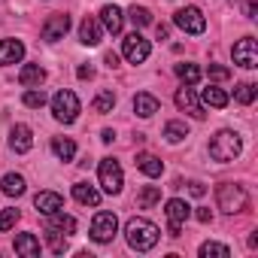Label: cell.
<instances>
[{
	"label": "cell",
	"instance_id": "6da1fadb",
	"mask_svg": "<svg viewBox=\"0 0 258 258\" xmlns=\"http://www.w3.org/2000/svg\"><path fill=\"white\" fill-rule=\"evenodd\" d=\"M124 237H127V246H131V249L149 252V249L158 243L161 231H158V225H152L149 219L134 216V219H127V225H124Z\"/></svg>",
	"mask_w": 258,
	"mask_h": 258
},
{
	"label": "cell",
	"instance_id": "7a4b0ae2",
	"mask_svg": "<svg viewBox=\"0 0 258 258\" xmlns=\"http://www.w3.org/2000/svg\"><path fill=\"white\" fill-rule=\"evenodd\" d=\"M240 152H243V140H240L237 131H228V127H225V131H219V134L210 140V158L219 161V164L234 161Z\"/></svg>",
	"mask_w": 258,
	"mask_h": 258
},
{
	"label": "cell",
	"instance_id": "3957f363",
	"mask_svg": "<svg viewBox=\"0 0 258 258\" xmlns=\"http://www.w3.org/2000/svg\"><path fill=\"white\" fill-rule=\"evenodd\" d=\"M216 201H219V210L222 213H243L246 210V204H249V195H246V188L243 185H237V182H222L219 188H216Z\"/></svg>",
	"mask_w": 258,
	"mask_h": 258
},
{
	"label": "cell",
	"instance_id": "277c9868",
	"mask_svg": "<svg viewBox=\"0 0 258 258\" xmlns=\"http://www.w3.org/2000/svg\"><path fill=\"white\" fill-rule=\"evenodd\" d=\"M52 115L61 121V124H73L79 118V97L70 91V88H61L55 97H52Z\"/></svg>",
	"mask_w": 258,
	"mask_h": 258
},
{
	"label": "cell",
	"instance_id": "5b68a950",
	"mask_svg": "<svg viewBox=\"0 0 258 258\" xmlns=\"http://www.w3.org/2000/svg\"><path fill=\"white\" fill-rule=\"evenodd\" d=\"M97 179H100V188L106 195H118L121 185H124V173H121V164L115 158H100V167H97Z\"/></svg>",
	"mask_w": 258,
	"mask_h": 258
},
{
	"label": "cell",
	"instance_id": "8992f818",
	"mask_svg": "<svg viewBox=\"0 0 258 258\" xmlns=\"http://www.w3.org/2000/svg\"><path fill=\"white\" fill-rule=\"evenodd\" d=\"M173 25H176L179 31L191 34V37H198V34H204V31H207V19H204V13H201L198 7L176 10V13H173Z\"/></svg>",
	"mask_w": 258,
	"mask_h": 258
},
{
	"label": "cell",
	"instance_id": "52a82bcc",
	"mask_svg": "<svg viewBox=\"0 0 258 258\" xmlns=\"http://www.w3.org/2000/svg\"><path fill=\"white\" fill-rule=\"evenodd\" d=\"M115 231H118L115 213H106V210L94 213V219H91V240L94 243H109L115 237Z\"/></svg>",
	"mask_w": 258,
	"mask_h": 258
},
{
	"label": "cell",
	"instance_id": "ba28073f",
	"mask_svg": "<svg viewBox=\"0 0 258 258\" xmlns=\"http://www.w3.org/2000/svg\"><path fill=\"white\" fill-rule=\"evenodd\" d=\"M121 52H124V58L131 61V64H143V61L149 58L152 46H149V40H146L140 31H134V34H127V37H124V43H121Z\"/></svg>",
	"mask_w": 258,
	"mask_h": 258
},
{
	"label": "cell",
	"instance_id": "9c48e42d",
	"mask_svg": "<svg viewBox=\"0 0 258 258\" xmlns=\"http://www.w3.org/2000/svg\"><path fill=\"white\" fill-rule=\"evenodd\" d=\"M231 55H234V64H240L246 70H255L258 67V43H255V37H243L231 49Z\"/></svg>",
	"mask_w": 258,
	"mask_h": 258
},
{
	"label": "cell",
	"instance_id": "30bf717a",
	"mask_svg": "<svg viewBox=\"0 0 258 258\" xmlns=\"http://www.w3.org/2000/svg\"><path fill=\"white\" fill-rule=\"evenodd\" d=\"M164 213H167V222H170L167 234H170V237H179V231H182V222L191 216V207H188L185 201H179V198H170Z\"/></svg>",
	"mask_w": 258,
	"mask_h": 258
},
{
	"label": "cell",
	"instance_id": "8fae6325",
	"mask_svg": "<svg viewBox=\"0 0 258 258\" xmlns=\"http://www.w3.org/2000/svg\"><path fill=\"white\" fill-rule=\"evenodd\" d=\"M176 106H179L182 112H188L191 118H198V121H204V118H207V112H204V106H201L198 94L191 91V85H182V88L176 91Z\"/></svg>",
	"mask_w": 258,
	"mask_h": 258
},
{
	"label": "cell",
	"instance_id": "7c38bea8",
	"mask_svg": "<svg viewBox=\"0 0 258 258\" xmlns=\"http://www.w3.org/2000/svg\"><path fill=\"white\" fill-rule=\"evenodd\" d=\"M67 31H70V16H64V13L49 16L46 25H43V40L46 43H58V40H64Z\"/></svg>",
	"mask_w": 258,
	"mask_h": 258
},
{
	"label": "cell",
	"instance_id": "4fadbf2b",
	"mask_svg": "<svg viewBox=\"0 0 258 258\" xmlns=\"http://www.w3.org/2000/svg\"><path fill=\"white\" fill-rule=\"evenodd\" d=\"M100 40H103V25H100V19L85 16L82 25H79V43H82V46H97Z\"/></svg>",
	"mask_w": 258,
	"mask_h": 258
},
{
	"label": "cell",
	"instance_id": "5bb4252c",
	"mask_svg": "<svg viewBox=\"0 0 258 258\" xmlns=\"http://www.w3.org/2000/svg\"><path fill=\"white\" fill-rule=\"evenodd\" d=\"M31 146H34L31 127H28V124H16L13 131H10V149L19 152V155H25V152H31Z\"/></svg>",
	"mask_w": 258,
	"mask_h": 258
},
{
	"label": "cell",
	"instance_id": "9a60e30c",
	"mask_svg": "<svg viewBox=\"0 0 258 258\" xmlns=\"http://www.w3.org/2000/svg\"><path fill=\"white\" fill-rule=\"evenodd\" d=\"M22 58H25V46H22V40H0V67L19 64Z\"/></svg>",
	"mask_w": 258,
	"mask_h": 258
},
{
	"label": "cell",
	"instance_id": "2e32d148",
	"mask_svg": "<svg viewBox=\"0 0 258 258\" xmlns=\"http://www.w3.org/2000/svg\"><path fill=\"white\" fill-rule=\"evenodd\" d=\"M100 25H103V31H109V34H121V25H124L121 10H118L115 4H106V7L100 10Z\"/></svg>",
	"mask_w": 258,
	"mask_h": 258
},
{
	"label": "cell",
	"instance_id": "e0dca14e",
	"mask_svg": "<svg viewBox=\"0 0 258 258\" xmlns=\"http://www.w3.org/2000/svg\"><path fill=\"white\" fill-rule=\"evenodd\" d=\"M34 207H37L43 216H52V213L64 210V198H61L58 191H40V195L34 198Z\"/></svg>",
	"mask_w": 258,
	"mask_h": 258
},
{
	"label": "cell",
	"instance_id": "ac0fdd59",
	"mask_svg": "<svg viewBox=\"0 0 258 258\" xmlns=\"http://www.w3.org/2000/svg\"><path fill=\"white\" fill-rule=\"evenodd\" d=\"M158 109H161V103H158V97H152L149 91L134 94V112H137L140 118H152Z\"/></svg>",
	"mask_w": 258,
	"mask_h": 258
},
{
	"label": "cell",
	"instance_id": "d6986e66",
	"mask_svg": "<svg viewBox=\"0 0 258 258\" xmlns=\"http://www.w3.org/2000/svg\"><path fill=\"white\" fill-rule=\"evenodd\" d=\"M19 82H22L25 88H40V85L46 82V70H43L40 64H25V67L19 70Z\"/></svg>",
	"mask_w": 258,
	"mask_h": 258
},
{
	"label": "cell",
	"instance_id": "ffe728a7",
	"mask_svg": "<svg viewBox=\"0 0 258 258\" xmlns=\"http://www.w3.org/2000/svg\"><path fill=\"white\" fill-rule=\"evenodd\" d=\"M137 170H143L146 176H161L164 173V161L158 158V155H152V152H140L137 155Z\"/></svg>",
	"mask_w": 258,
	"mask_h": 258
},
{
	"label": "cell",
	"instance_id": "44dd1931",
	"mask_svg": "<svg viewBox=\"0 0 258 258\" xmlns=\"http://www.w3.org/2000/svg\"><path fill=\"white\" fill-rule=\"evenodd\" d=\"M73 198H76L82 207H97V204H100V191H97L94 185H88V182H76V185H73Z\"/></svg>",
	"mask_w": 258,
	"mask_h": 258
},
{
	"label": "cell",
	"instance_id": "7402d4cb",
	"mask_svg": "<svg viewBox=\"0 0 258 258\" xmlns=\"http://www.w3.org/2000/svg\"><path fill=\"white\" fill-rule=\"evenodd\" d=\"M49 231H58V234H76V219L58 210V213L49 216Z\"/></svg>",
	"mask_w": 258,
	"mask_h": 258
},
{
	"label": "cell",
	"instance_id": "603a6c76",
	"mask_svg": "<svg viewBox=\"0 0 258 258\" xmlns=\"http://www.w3.org/2000/svg\"><path fill=\"white\" fill-rule=\"evenodd\" d=\"M16 252L25 255V258H37L40 255V240L34 234H19L16 237Z\"/></svg>",
	"mask_w": 258,
	"mask_h": 258
},
{
	"label": "cell",
	"instance_id": "cb8c5ba5",
	"mask_svg": "<svg viewBox=\"0 0 258 258\" xmlns=\"http://www.w3.org/2000/svg\"><path fill=\"white\" fill-rule=\"evenodd\" d=\"M201 97H204V103L207 106H216V109H222V106H228V91H222L219 85H207L204 91H201Z\"/></svg>",
	"mask_w": 258,
	"mask_h": 258
},
{
	"label": "cell",
	"instance_id": "d4e9b609",
	"mask_svg": "<svg viewBox=\"0 0 258 258\" xmlns=\"http://www.w3.org/2000/svg\"><path fill=\"white\" fill-rule=\"evenodd\" d=\"M52 152H55L58 161H73V155H76V143H73L70 137H55V140H52Z\"/></svg>",
	"mask_w": 258,
	"mask_h": 258
},
{
	"label": "cell",
	"instance_id": "484cf974",
	"mask_svg": "<svg viewBox=\"0 0 258 258\" xmlns=\"http://www.w3.org/2000/svg\"><path fill=\"white\" fill-rule=\"evenodd\" d=\"M158 201H161V188L158 185H143L140 195H137V207L140 210H152Z\"/></svg>",
	"mask_w": 258,
	"mask_h": 258
},
{
	"label": "cell",
	"instance_id": "4316f807",
	"mask_svg": "<svg viewBox=\"0 0 258 258\" xmlns=\"http://www.w3.org/2000/svg\"><path fill=\"white\" fill-rule=\"evenodd\" d=\"M188 137V124L185 121H167L164 124V140L167 143H182Z\"/></svg>",
	"mask_w": 258,
	"mask_h": 258
},
{
	"label": "cell",
	"instance_id": "83f0119b",
	"mask_svg": "<svg viewBox=\"0 0 258 258\" xmlns=\"http://www.w3.org/2000/svg\"><path fill=\"white\" fill-rule=\"evenodd\" d=\"M4 195L22 198V195H25V176H22V173H7V176H4Z\"/></svg>",
	"mask_w": 258,
	"mask_h": 258
},
{
	"label": "cell",
	"instance_id": "f1b7e54d",
	"mask_svg": "<svg viewBox=\"0 0 258 258\" xmlns=\"http://www.w3.org/2000/svg\"><path fill=\"white\" fill-rule=\"evenodd\" d=\"M176 76H179L185 85H198V82H201V67H198V64H176Z\"/></svg>",
	"mask_w": 258,
	"mask_h": 258
},
{
	"label": "cell",
	"instance_id": "f546056e",
	"mask_svg": "<svg viewBox=\"0 0 258 258\" xmlns=\"http://www.w3.org/2000/svg\"><path fill=\"white\" fill-rule=\"evenodd\" d=\"M255 94H258V88L252 82H237V88H234V100L243 103V106H249L255 100Z\"/></svg>",
	"mask_w": 258,
	"mask_h": 258
},
{
	"label": "cell",
	"instance_id": "4dcf8cb0",
	"mask_svg": "<svg viewBox=\"0 0 258 258\" xmlns=\"http://www.w3.org/2000/svg\"><path fill=\"white\" fill-rule=\"evenodd\" d=\"M127 19L134 22V28H137V31L152 25V13H149L146 7H131V10H127Z\"/></svg>",
	"mask_w": 258,
	"mask_h": 258
},
{
	"label": "cell",
	"instance_id": "1f68e13d",
	"mask_svg": "<svg viewBox=\"0 0 258 258\" xmlns=\"http://www.w3.org/2000/svg\"><path fill=\"white\" fill-rule=\"evenodd\" d=\"M112 106H115V94H112V91H100V94L91 100V109L100 112V115H103V112H112Z\"/></svg>",
	"mask_w": 258,
	"mask_h": 258
},
{
	"label": "cell",
	"instance_id": "d6a6232c",
	"mask_svg": "<svg viewBox=\"0 0 258 258\" xmlns=\"http://www.w3.org/2000/svg\"><path fill=\"white\" fill-rule=\"evenodd\" d=\"M201 258H231V249L228 246H222V243H204L201 246Z\"/></svg>",
	"mask_w": 258,
	"mask_h": 258
},
{
	"label": "cell",
	"instance_id": "836d02e7",
	"mask_svg": "<svg viewBox=\"0 0 258 258\" xmlns=\"http://www.w3.org/2000/svg\"><path fill=\"white\" fill-rule=\"evenodd\" d=\"M22 103L31 106V109H40V106L46 103V91H43V88H40V91H37V88H28V91L22 94Z\"/></svg>",
	"mask_w": 258,
	"mask_h": 258
},
{
	"label": "cell",
	"instance_id": "e575fe53",
	"mask_svg": "<svg viewBox=\"0 0 258 258\" xmlns=\"http://www.w3.org/2000/svg\"><path fill=\"white\" fill-rule=\"evenodd\" d=\"M46 240H49V249H52L55 255H64V252H67V240H61L58 231H46Z\"/></svg>",
	"mask_w": 258,
	"mask_h": 258
},
{
	"label": "cell",
	"instance_id": "d590c367",
	"mask_svg": "<svg viewBox=\"0 0 258 258\" xmlns=\"http://www.w3.org/2000/svg\"><path fill=\"white\" fill-rule=\"evenodd\" d=\"M19 222V210H4L0 213V231H13Z\"/></svg>",
	"mask_w": 258,
	"mask_h": 258
},
{
	"label": "cell",
	"instance_id": "8d00e7d4",
	"mask_svg": "<svg viewBox=\"0 0 258 258\" xmlns=\"http://www.w3.org/2000/svg\"><path fill=\"white\" fill-rule=\"evenodd\" d=\"M210 79H216V82H225V79H231V70L228 67H219V64H210Z\"/></svg>",
	"mask_w": 258,
	"mask_h": 258
},
{
	"label": "cell",
	"instance_id": "74e56055",
	"mask_svg": "<svg viewBox=\"0 0 258 258\" xmlns=\"http://www.w3.org/2000/svg\"><path fill=\"white\" fill-rule=\"evenodd\" d=\"M195 219L207 225V222H213V210H207V207H198V213H195Z\"/></svg>",
	"mask_w": 258,
	"mask_h": 258
},
{
	"label": "cell",
	"instance_id": "f35d334b",
	"mask_svg": "<svg viewBox=\"0 0 258 258\" xmlns=\"http://www.w3.org/2000/svg\"><path fill=\"white\" fill-rule=\"evenodd\" d=\"M76 76H79V79H91V76H94V67H91V64H82V67L76 70Z\"/></svg>",
	"mask_w": 258,
	"mask_h": 258
},
{
	"label": "cell",
	"instance_id": "ab89813d",
	"mask_svg": "<svg viewBox=\"0 0 258 258\" xmlns=\"http://www.w3.org/2000/svg\"><path fill=\"white\" fill-rule=\"evenodd\" d=\"M188 191H191L195 198H204V195H207V188H204V182H191V185H188Z\"/></svg>",
	"mask_w": 258,
	"mask_h": 258
},
{
	"label": "cell",
	"instance_id": "60d3db41",
	"mask_svg": "<svg viewBox=\"0 0 258 258\" xmlns=\"http://www.w3.org/2000/svg\"><path fill=\"white\" fill-rule=\"evenodd\" d=\"M246 19H258V4H255V0L246 4Z\"/></svg>",
	"mask_w": 258,
	"mask_h": 258
},
{
	"label": "cell",
	"instance_id": "b9f144b4",
	"mask_svg": "<svg viewBox=\"0 0 258 258\" xmlns=\"http://www.w3.org/2000/svg\"><path fill=\"white\" fill-rule=\"evenodd\" d=\"M103 61H106V67H118V55H115V52H106Z\"/></svg>",
	"mask_w": 258,
	"mask_h": 258
},
{
	"label": "cell",
	"instance_id": "7bdbcfd3",
	"mask_svg": "<svg viewBox=\"0 0 258 258\" xmlns=\"http://www.w3.org/2000/svg\"><path fill=\"white\" fill-rule=\"evenodd\" d=\"M155 34H158V40H167L170 28H167V25H155Z\"/></svg>",
	"mask_w": 258,
	"mask_h": 258
},
{
	"label": "cell",
	"instance_id": "ee69618b",
	"mask_svg": "<svg viewBox=\"0 0 258 258\" xmlns=\"http://www.w3.org/2000/svg\"><path fill=\"white\" fill-rule=\"evenodd\" d=\"M100 140H103V143H112V140H115V134H112V131H109V127H106V131H103V134H100Z\"/></svg>",
	"mask_w": 258,
	"mask_h": 258
}]
</instances>
